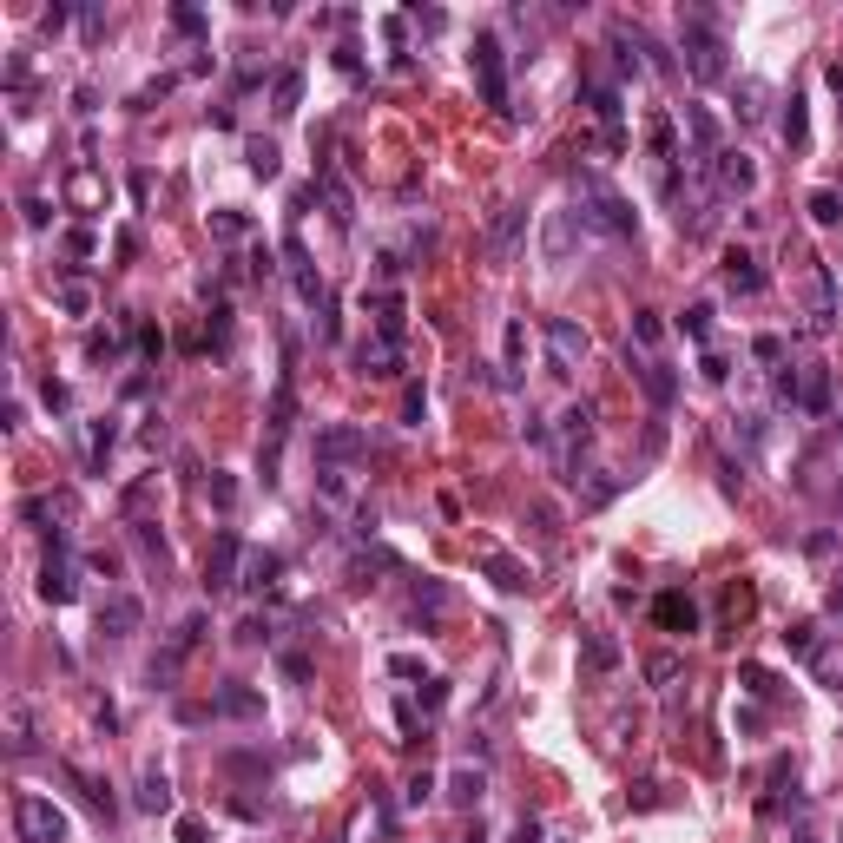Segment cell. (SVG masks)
Returning <instances> with one entry per match:
<instances>
[{
  "label": "cell",
  "instance_id": "obj_9",
  "mask_svg": "<svg viewBox=\"0 0 843 843\" xmlns=\"http://www.w3.org/2000/svg\"><path fill=\"white\" fill-rule=\"evenodd\" d=\"M587 350H593V336L573 317H547V363H554V376H573L587 363Z\"/></svg>",
  "mask_w": 843,
  "mask_h": 843
},
{
  "label": "cell",
  "instance_id": "obj_27",
  "mask_svg": "<svg viewBox=\"0 0 843 843\" xmlns=\"http://www.w3.org/2000/svg\"><path fill=\"white\" fill-rule=\"evenodd\" d=\"M481 797H488V771H481V764H462V771H448V804L475 811Z\"/></svg>",
  "mask_w": 843,
  "mask_h": 843
},
{
  "label": "cell",
  "instance_id": "obj_11",
  "mask_svg": "<svg viewBox=\"0 0 843 843\" xmlns=\"http://www.w3.org/2000/svg\"><path fill=\"white\" fill-rule=\"evenodd\" d=\"M238 567H244L238 534L218 527V541H211V554H205V593H231V587H238Z\"/></svg>",
  "mask_w": 843,
  "mask_h": 843
},
{
  "label": "cell",
  "instance_id": "obj_26",
  "mask_svg": "<svg viewBox=\"0 0 843 843\" xmlns=\"http://www.w3.org/2000/svg\"><path fill=\"white\" fill-rule=\"evenodd\" d=\"M66 198H73V205H80V211H106V198H112V185H106V178H99V172H93V165H80V172L66 178Z\"/></svg>",
  "mask_w": 843,
  "mask_h": 843
},
{
  "label": "cell",
  "instance_id": "obj_12",
  "mask_svg": "<svg viewBox=\"0 0 843 843\" xmlns=\"http://www.w3.org/2000/svg\"><path fill=\"white\" fill-rule=\"evenodd\" d=\"M475 560H481V573H488L501 593H527V587H534V567H527L521 554H508V547H481Z\"/></svg>",
  "mask_w": 843,
  "mask_h": 843
},
{
  "label": "cell",
  "instance_id": "obj_56",
  "mask_svg": "<svg viewBox=\"0 0 843 843\" xmlns=\"http://www.w3.org/2000/svg\"><path fill=\"white\" fill-rule=\"evenodd\" d=\"M40 396H47V409H66V402H73V396H66V382H53V376L40 382Z\"/></svg>",
  "mask_w": 843,
  "mask_h": 843
},
{
  "label": "cell",
  "instance_id": "obj_36",
  "mask_svg": "<svg viewBox=\"0 0 843 843\" xmlns=\"http://www.w3.org/2000/svg\"><path fill=\"white\" fill-rule=\"evenodd\" d=\"M784 145H791V152H804V145H811V119H804V93H791V99H784Z\"/></svg>",
  "mask_w": 843,
  "mask_h": 843
},
{
  "label": "cell",
  "instance_id": "obj_3",
  "mask_svg": "<svg viewBox=\"0 0 843 843\" xmlns=\"http://www.w3.org/2000/svg\"><path fill=\"white\" fill-rule=\"evenodd\" d=\"M14 830H20V843H66V837H73L66 811L53 804V797H40V791L14 797Z\"/></svg>",
  "mask_w": 843,
  "mask_h": 843
},
{
  "label": "cell",
  "instance_id": "obj_34",
  "mask_svg": "<svg viewBox=\"0 0 843 843\" xmlns=\"http://www.w3.org/2000/svg\"><path fill=\"white\" fill-rule=\"evenodd\" d=\"M132 541H139V554L152 560V567H159V580L172 573V547L159 541V527H152V521H132Z\"/></svg>",
  "mask_w": 843,
  "mask_h": 843
},
{
  "label": "cell",
  "instance_id": "obj_44",
  "mask_svg": "<svg viewBox=\"0 0 843 843\" xmlns=\"http://www.w3.org/2000/svg\"><path fill=\"white\" fill-rule=\"evenodd\" d=\"M620 494V475H600V481H587V494H580V508H606Z\"/></svg>",
  "mask_w": 843,
  "mask_h": 843
},
{
  "label": "cell",
  "instance_id": "obj_28",
  "mask_svg": "<svg viewBox=\"0 0 843 843\" xmlns=\"http://www.w3.org/2000/svg\"><path fill=\"white\" fill-rule=\"evenodd\" d=\"M139 811L145 817H165V811H172V778H165L159 764H145V771H139Z\"/></svg>",
  "mask_w": 843,
  "mask_h": 843
},
{
  "label": "cell",
  "instance_id": "obj_29",
  "mask_svg": "<svg viewBox=\"0 0 843 843\" xmlns=\"http://www.w3.org/2000/svg\"><path fill=\"white\" fill-rule=\"evenodd\" d=\"M60 778H66V784H80V797L93 804L99 817L119 811V804H112V784H106V778H93V771H80V764H60Z\"/></svg>",
  "mask_w": 843,
  "mask_h": 843
},
{
  "label": "cell",
  "instance_id": "obj_4",
  "mask_svg": "<svg viewBox=\"0 0 843 843\" xmlns=\"http://www.w3.org/2000/svg\"><path fill=\"white\" fill-rule=\"evenodd\" d=\"M587 442H593V409H587V402H573V409L554 422V435H547L560 481H580V455H587Z\"/></svg>",
  "mask_w": 843,
  "mask_h": 843
},
{
  "label": "cell",
  "instance_id": "obj_21",
  "mask_svg": "<svg viewBox=\"0 0 843 843\" xmlns=\"http://www.w3.org/2000/svg\"><path fill=\"white\" fill-rule=\"evenodd\" d=\"M653 626H659V633H699V606L685 600V593H659V600H653Z\"/></svg>",
  "mask_w": 843,
  "mask_h": 843
},
{
  "label": "cell",
  "instance_id": "obj_43",
  "mask_svg": "<svg viewBox=\"0 0 843 843\" xmlns=\"http://www.w3.org/2000/svg\"><path fill=\"white\" fill-rule=\"evenodd\" d=\"M679 330L692 336V343H705V336H712V303H692V310L679 317Z\"/></svg>",
  "mask_w": 843,
  "mask_h": 843
},
{
  "label": "cell",
  "instance_id": "obj_57",
  "mask_svg": "<svg viewBox=\"0 0 843 843\" xmlns=\"http://www.w3.org/2000/svg\"><path fill=\"white\" fill-rule=\"evenodd\" d=\"M20 218H27L33 231H40V224H47V198H27V205H20Z\"/></svg>",
  "mask_w": 843,
  "mask_h": 843
},
{
  "label": "cell",
  "instance_id": "obj_20",
  "mask_svg": "<svg viewBox=\"0 0 843 843\" xmlns=\"http://www.w3.org/2000/svg\"><path fill=\"white\" fill-rule=\"evenodd\" d=\"M587 106H593V119H600L606 145H613V152H626V132H620V93H613L606 80H587Z\"/></svg>",
  "mask_w": 843,
  "mask_h": 843
},
{
  "label": "cell",
  "instance_id": "obj_37",
  "mask_svg": "<svg viewBox=\"0 0 843 843\" xmlns=\"http://www.w3.org/2000/svg\"><path fill=\"white\" fill-rule=\"evenodd\" d=\"M633 343H639V356H653L659 343H666V323H659V310H633Z\"/></svg>",
  "mask_w": 843,
  "mask_h": 843
},
{
  "label": "cell",
  "instance_id": "obj_53",
  "mask_svg": "<svg viewBox=\"0 0 843 843\" xmlns=\"http://www.w3.org/2000/svg\"><path fill=\"white\" fill-rule=\"evenodd\" d=\"M409 20H415V27H422V33H442V27H448V14H442V7H415Z\"/></svg>",
  "mask_w": 843,
  "mask_h": 843
},
{
  "label": "cell",
  "instance_id": "obj_52",
  "mask_svg": "<svg viewBox=\"0 0 843 843\" xmlns=\"http://www.w3.org/2000/svg\"><path fill=\"white\" fill-rule=\"evenodd\" d=\"M448 705V685L442 679H422V712H442Z\"/></svg>",
  "mask_w": 843,
  "mask_h": 843
},
{
  "label": "cell",
  "instance_id": "obj_25",
  "mask_svg": "<svg viewBox=\"0 0 843 843\" xmlns=\"http://www.w3.org/2000/svg\"><path fill=\"white\" fill-rule=\"evenodd\" d=\"M442 613H448V587L442 580H415L409 587V620H422V633H429Z\"/></svg>",
  "mask_w": 843,
  "mask_h": 843
},
{
  "label": "cell",
  "instance_id": "obj_35",
  "mask_svg": "<svg viewBox=\"0 0 843 843\" xmlns=\"http://www.w3.org/2000/svg\"><path fill=\"white\" fill-rule=\"evenodd\" d=\"M112 442H119V429H112V422H86V468H93V475H106Z\"/></svg>",
  "mask_w": 843,
  "mask_h": 843
},
{
  "label": "cell",
  "instance_id": "obj_50",
  "mask_svg": "<svg viewBox=\"0 0 843 843\" xmlns=\"http://www.w3.org/2000/svg\"><path fill=\"white\" fill-rule=\"evenodd\" d=\"M738 99H745V106H738V119H758V112H764V106H758V99H764V86H758V80L738 86Z\"/></svg>",
  "mask_w": 843,
  "mask_h": 843
},
{
  "label": "cell",
  "instance_id": "obj_30",
  "mask_svg": "<svg viewBox=\"0 0 843 843\" xmlns=\"http://www.w3.org/2000/svg\"><path fill=\"white\" fill-rule=\"evenodd\" d=\"M33 751V705L14 699L7 705V758H27Z\"/></svg>",
  "mask_w": 843,
  "mask_h": 843
},
{
  "label": "cell",
  "instance_id": "obj_54",
  "mask_svg": "<svg viewBox=\"0 0 843 843\" xmlns=\"http://www.w3.org/2000/svg\"><path fill=\"white\" fill-rule=\"evenodd\" d=\"M172 27H178V33H205V14H198V7H178Z\"/></svg>",
  "mask_w": 843,
  "mask_h": 843
},
{
  "label": "cell",
  "instance_id": "obj_49",
  "mask_svg": "<svg viewBox=\"0 0 843 843\" xmlns=\"http://www.w3.org/2000/svg\"><path fill=\"white\" fill-rule=\"evenodd\" d=\"M521 356H527V323L514 317L508 323V369H521Z\"/></svg>",
  "mask_w": 843,
  "mask_h": 843
},
{
  "label": "cell",
  "instance_id": "obj_45",
  "mask_svg": "<svg viewBox=\"0 0 843 843\" xmlns=\"http://www.w3.org/2000/svg\"><path fill=\"white\" fill-rule=\"evenodd\" d=\"M738 679H745L751 692H758V699H778V679H771L764 666H738Z\"/></svg>",
  "mask_w": 843,
  "mask_h": 843
},
{
  "label": "cell",
  "instance_id": "obj_16",
  "mask_svg": "<svg viewBox=\"0 0 843 843\" xmlns=\"http://www.w3.org/2000/svg\"><path fill=\"white\" fill-rule=\"evenodd\" d=\"M356 376L396 382V376H402V350L389 343V336H363V343H356Z\"/></svg>",
  "mask_w": 843,
  "mask_h": 843
},
{
  "label": "cell",
  "instance_id": "obj_8",
  "mask_svg": "<svg viewBox=\"0 0 843 843\" xmlns=\"http://www.w3.org/2000/svg\"><path fill=\"white\" fill-rule=\"evenodd\" d=\"M178 718H264V692L257 685H224V692H211V705H178Z\"/></svg>",
  "mask_w": 843,
  "mask_h": 843
},
{
  "label": "cell",
  "instance_id": "obj_33",
  "mask_svg": "<svg viewBox=\"0 0 843 843\" xmlns=\"http://www.w3.org/2000/svg\"><path fill=\"white\" fill-rule=\"evenodd\" d=\"M297 99H303V66H284V73L271 80V112H277V119H290Z\"/></svg>",
  "mask_w": 843,
  "mask_h": 843
},
{
  "label": "cell",
  "instance_id": "obj_39",
  "mask_svg": "<svg viewBox=\"0 0 843 843\" xmlns=\"http://www.w3.org/2000/svg\"><path fill=\"white\" fill-rule=\"evenodd\" d=\"M211 238L244 244V238H251V218H244V211H211Z\"/></svg>",
  "mask_w": 843,
  "mask_h": 843
},
{
  "label": "cell",
  "instance_id": "obj_31",
  "mask_svg": "<svg viewBox=\"0 0 843 843\" xmlns=\"http://www.w3.org/2000/svg\"><path fill=\"white\" fill-rule=\"evenodd\" d=\"M580 666H587V672H613V666H620V639L580 633Z\"/></svg>",
  "mask_w": 843,
  "mask_h": 843
},
{
  "label": "cell",
  "instance_id": "obj_24",
  "mask_svg": "<svg viewBox=\"0 0 843 843\" xmlns=\"http://www.w3.org/2000/svg\"><path fill=\"white\" fill-rule=\"evenodd\" d=\"M317 198L330 205V224H343V231H350V218H356V198H350V185L336 178V165H317Z\"/></svg>",
  "mask_w": 843,
  "mask_h": 843
},
{
  "label": "cell",
  "instance_id": "obj_13",
  "mask_svg": "<svg viewBox=\"0 0 843 843\" xmlns=\"http://www.w3.org/2000/svg\"><path fill=\"white\" fill-rule=\"evenodd\" d=\"M626 369H633V382L653 396V409H672V402H679V376H672L659 356H633V350H626Z\"/></svg>",
  "mask_w": 843,
  "mask_h": 843
},
{
  "label": "cell",
  "instance_id": "obj_47",
  "mask_svg": "<svg viewBox=\"0 0 843 843\" xmlns=\"http://www.w3.org/2000/svg\"><path fill=\"white\" fill-rule=\"evenodd\" d=\"M646 679H653V685H672V679H679V659H672V653H653V659H646Z\"/></svg>",
  "mask_w": 843,
  "mask_h": 843
},
{
  "label": "cell",
  "instance_id": "obj_5",
  "mask_svg": "<svg viewBox=\"0 0 843 843\" xmlns=\"http://www.w3.org/2000/svg\"><path fill=\"white\" fill-rule=\"evenodd\" d=\"M468 66H475V86L494 112H508V53L494 33H475V47H468Z\"/></svg>",
  "mask_w": 843,
  "mask_h": 843
},
{
  "label": "cell",
  "instance_id": "obj_55",
  "mask_svg": "<svg viewBox=\"0 0 843 843\" xmlns=\"http://www.w3.org/2000/svg\"><path fill=\"white\" fill-rule=\"evenodd\" d=\"M264 633H271V620H264V613H251V620L238 626V639H244V646H257V639H264Z\"/></svg>",
  "mask_w": 843,
  "mask_h": 843
},
{
  "label": "cell",
  "instance_id": "obj_7",
  "mask_svg": "<svg viewBox=\"0 0 843 843\" xmlns=\"http://www.w3.org/2000/svg\"><path fill=\"white\" fill-rule=\"evenodd\" d=\"M40 600L47 606L80 600V567H73V554H66V534H53L47 560H40Z\"/></svg>",
  "mask_w": 843,
  "mask_h": 843
},
{
  "label": "cell",
  "instance_id": "obj_15",
  "mask_svg": "<svg viewBox=\"0 0 843 843\" xmlns=\"http://www.w3.org/2000/svg\"><path fill=\"white\" fill-rule=\"evenodd\" d=\"M145 626V606L132 593H106L99 600V639H132Z\"/></svg>",
  "mask_w": 843,
  "mask_h": 843
},
{
  "label": "cell",
  "instance_id": "obj_38",
  "mask_svg": "<svg viewBox=\"0 0 843 843\" xmlns=\"http://www.w3.org/2000/svg\"><path fill=\"white\" fill-rule=\"evenodd\" d=\"M784 646H791L797 659H817V653H824V639H817L811 620H791V626H784Z\"/></svg>",
  "mask_w": 843,
  "mask_h": 843
},
{
  "label": "cell",
  "instance_id": "obj_40",
  "mask_svg": "<svg viewBox=\"0 0 843 843\" xmlns=\"http://www.w3.org/2000/svg\"><path fill=\"white\" fill-rule=\"evenodd\" d=\"M811 218H817V224H843V191L817 185V191H811Z\"/></svg>",
  "mask_w": 843,
  "mask_h": 843
},
{
  "label": "cell",
  "instance_id": "obj_14",
  "mask_svg": "<svg viewBox=\"0 0 843 843\" xmlns=\"http://www.w3.org/2000/svg\"><path fill=\"white\" fill-rule=\"evenodd\" d=\"M712 185H718V198H751V191H758V165H751V152H718V159H712Z\"/></svg>",
  "mask_w": 843,
  "mask_h": 843
},
{
  "label": "cell",
  "instance_id": "obj_46",
  "mask_svg": "<svg viewBox=\"0 0 843 843\" xmlns=\"http://www.w3.org/2000/svg\"><path fill=\"white\" fill-rule=\"evenodd\" d=\"M211 508H224V514L238 508V481L231 475H211Z\"/></svg>",
  "mask_w": 843,
  "mask_h": 843
},
{
  "label": "cell",
  "instance_id": "obj_62",
  "mask_svg": "<svg viewBox=\"0 0 843 843\" xmlns=\"http://www.w3.org/2000/svg\"><path fill=\"white\" fill-rule=\"evenodd\" d=\"M830 86H837V93H843V60H830Z\"/></svg>",
  "mask_w": 843,
  "mask_h": 843
},
{
  "label": "cell",
  "instance_id": "obj_19",
  "mask_svg": "<svg viewBox=\"0 0 843 843\" xmlns=\"http://www.w3.org/2000/svg\"><path fill=\"white\" fill-rule=\"evenodd\" d=\"M685 139H692V159H699V172H712V159L725 152L718 145V119L705 106H685Z\"/></svg>",
  "mask_w": 843,
  "mask_h": 843
},
{
  "label": "cell",
  "instance_id": "obj_1",
  "mask_svg": "<svg viewBox=\"0 0 843 843\" xmlns=\"http://www.w3.org/2000/svg\"><path fill=\"white\" fill-rule=\"evenodd\" d=\"M573 191H580L573 218L587 224V231H600V238H633V231H639V211L626 205V198L606 185L600 172H573Z\"/></svg>",
  "mask_w": 843,
  "mask_h": 843
},
{
  "label": "cell",
  "instance_id": "obj_17",
  "mask_svg": "<svg viewBox=\"0 0 843 843\" xmlns=\"http://www.w3.org/2000/svg\"><path fill=\"white\" fill-rule=\"evenodd\" d=\"M718 277H725V290H738V297H758L764 290V264L745 251V244H732V251L718 257Z\"/></svg>",
  "mask_w": 843,
  "mask_h": 843
},
{
  "label": "cell",
  "instance_id": "obj_63",
  "mask_svg": "<svg viewBox=\"0 0 843 843\" xmlns=\"http://www.w3.org/2000/svg\"><path fill=\"white\" fill-rule=\"evenodd\" d=\"M830 613H837V620H843V587H837V593H830Z\"/></svg>",
  "mask_w": 843,
  "mask_h": 843
},
{
  "label": "cell",
  "instance_id": "obj_22",
  "mask_svg": "<svg viewBox=\"0 0 843 843\" xmlns=\"http://www.w3.org/2000/svg\"><path fill=\"white\" fill-rule=\"evenodd\" d=\"M363 310L376 317V336L402 343V317H409V303H402V290H376V297H363Z\"/></svg>",
  "mask_w": 843,
  "mask_h": 843
},
{
  "label": "cell",
  "instance_id": "obj_6",
  "mask_svg": "<svg viewBox=\"0 0 843 843\" xmlns=\"http://www.w3.org/2000/svg\"><path fill=\"white\" fill-rule=\"evenodd\" d=\"M778 396L804 415H824L830 409V369L824 363H804V369H784L778 376Z\"/></svg>",
  "mask_w": 843,
  "mask_h": 843
},
{
  "label": "cell",
  "instance_id": "obj_41",
  "mask_svg": "<svg viewBox=\"0 0 843 843\" xmlns=\"http://www.w3.org/2000/svg\"><path fill=\"white\" fill-rule=\"evenodd\" d=\"M53 297H60V310H66V317H86V310H93V290H86V284H73V277H66V284H53Z\"/></svg>",
  "mask_w": 843,
  "mask_h": 843
},
{
  "label": "cell",
  "instance_id": "obj_32",
  "mask_svg": "<svg viewBox=\"0 0 843 843\" xmlns=\"http://www.w3.org/2000/svg\"><path fill=\"white\" fill-rule=\"evenodd\" d=\"M573 211H554V218H547V238H541V251H547V264H567V251H573Z\"/></svg>",
  "mask_w": 843,
  "mask_h": 843
},
{
  "label": "cell",
  "instance_id": "obj_2",
  "mask_svg": "<svg viewBox=\"0 0 843 843\" xmlns=\"http://www.w3.org/2000/svg\"><path fill=\"white\" fill-rule=\"evenodd\" d=\"M679 53H685V73H692L699 86H718L725 73H732V60H725V33H718L712 14H699V7L679 20Z\"/></svg>",
  "mask_w": 843,
  "mask_h": 843
},
{
  "label": "cell",
  "instance_id": "obj_51",
  "mask_svg": "<svg viewBox=\"0 0 843 843\" xmlns=\"http://www.w3.org/2000/svg\"><path fill=\"white\" fill-rule=\"evenodd\" d=\"M751 356H758V363H784V336H758Z\"/></svg>",
  "mask_w": 843,
  "mask_h": 843
},
{
  "label": "cell",
  "instance_id": "obj_59",
  "mask_svg": "<svg viewBox=\"0 0 843 843\" xmlns=\"http://www.w3.org/2000/svg\"><path fill=\"white\" fill-rule=\"evenodd\" d=\"M178 843H205V824H198V817H178Z\"/></svg>",
  "mask_w": 843,
  "mask_h": 843
},
{
  "label": "cell",
  "instance_id": "obj_61",
  "mask_svg": "<svg viewBox=\"0 0 843 843\" xmlns=\"http://www.w3.org/2000/svg\"><path fill=\"white\" fill-rule=\"evenodd\" d=\"M455 843H488V830H481V824H468V830H462V837H455Z\"/></svg>",
  "mask_w": 843,
  "mask_h": 843
},
{
  "label": "cell",
  "instance_id": "obj_48",
  "mask_svg": "<svg viewBox=\"0 0 843 843\" xmlns=\"http://www.w3.org/2000/svg\"><path fill=\"white\" fill-rule=\"evenodd\" d=\"M429 797H435V778H429V771H415V778L402 784V804H429Z\"/></svg>",
  "mask_w": 843,
  "mask_h": 843
},
{
  "label": "cell",
  "instance_id": "obj_60",
  "mask_svg": "<svg viewBox=\"0 0 843 843\" xmlns=\"http://www.w3.org/2000/svg\"><path fill=\"white\" fill-rule=\"evenodd\" d=\"M514 843H547V837H541V824H534V817H521V824H514Z\"/></svg>",
  "mask_w": 843,
  "mask_h": 843
},
{
  "label": "cell",
  "instance_id": "obj_18",
  "mask_svg": "<svg viewBox=\"0 0 843 843\" xmlns=\"http://www.w3.org/2000/svg\"><path fill=\"white\" fill-rule=\"evenodd\" d=\"M521 231H527V211L521 205H501V211H494V224H488V257H494V264H508V257L521 251Z\"/></svg>",
  "mask_w": 843,
  "mask_h": 843
},
{
  "label": "cell",
  "instance_id": "obj_58",
  "mask_svg": "<svg viewBox=\"0 0 843 843\" xmlns=\"http://www.w3.org/2000/svg\"><path fill=\"white\" fill-rule=\"evenodd\" d=\"M66 251H73V257H93V231H66Z\"/></svg>",
  "mask_w": 843,
  "mask_h": 843
},
{
  "label": "cell",
  "instance_id": "obj_42",
  "mask_svg": "<svg viewBox=\"0 0 843 843\" xmlns=\"http://www.w3.org/2000/svg\"><path fill=\"white\" fill-rule=\"evenodd\" d=\"M251 172H257V178H277V172H284V159H277L271 139H251Z\"/></svg>",
  "mask_w": 843,
  "mask_h": 843
},
{
  "label": "cell",
  "instance_id": "obj_10",
  "mask_svg": "<svg viewBox=\"0 0 843 843\" xmlns=\"http://www.w3.org/2000/svg\"><path fill=\"white\" fill-rule=\"evenodd\" d=\"M369 455V435L356 429V422H330V429H317V468H350Z\"/></svg>",
  "mask_w": 843,
  "mask_h": 843
},
{
  "label": "cell",
  "instance_id": "obj_23",
  "mask_svg": "<svg viewBox=\"0 0 843 843\" xmlns=\"http://www.w3.org/2000/svg\"><path fill=\"white\" fill-rule=\"evenodd\" d=\"M277 573H284V554H271V547H257V554H244V567H238V587H244V593H271V587H277Z\"/></svg>",
  "mask_w": 843,
  "mask_h": 843
},
{
  "label": "cell",
  "instance_id": "obj_64",
  "mask_svg": "<svg viewBox=\"0 0 843 843\" xmlns=\"http://www.w3.org/2000/svg\"><path fill=\"white\" fill-rule=\"evenodd\" d=\"M797 843H817V837H797Z\"/></svg>",
  "mask_w": 843,
  "mask_h": 843
}]
</instances>
